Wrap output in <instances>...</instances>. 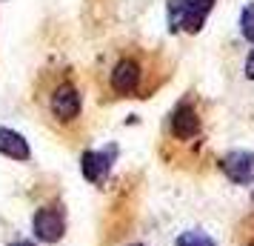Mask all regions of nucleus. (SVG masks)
I'll list each match as a JSON object with an SVG mask.
<instances>
[{
	"mask_svg": "<svg viewBox=\"0 0 254 246\" xmlns=\"http://www.w3.org/2000/svg\"><path fill=\"white\" fill-rule=\"evenodd\" d=\"M240 32H243V37L254 46V3H249V6L243 9V14H240Z\"/></svg>",
	"mask_w": 254,
	"mask_h": 246,
	"instance_id": "obj_9",
	"label": "nucleus"
},
{
	"mask_svg": "<svg viewBox=\"0 0 254 246\" xmlns=\"http://www.w3.org/2000/svg\"><path fill=\"white\" fill-rule=\"evenodd\" d=\"M174 246H217V244H214L211 235L200 232V229H189V232H183L180 238H177Z\"/></svg>",
	"mask_w": 254,
	"mask_h": 246,
	"instance_id": "obj_8",
	"label": "nucleus"
},
{
	"mask_svg": "<svg viewBox=\"0 0 254 246\" xmlns=\"http://www.w3.org/2000/svg\"><path fill=\"white\" fill-rule=\"evenodd\" d=\"M189 3H191V0H169V20H172L174 29H177V23H180L183 12L189 9Z\"/></svg>",
	"mask_w": 254,
	"mask_h": 246,
	"instance_id": "obj_10",
	"label": "nucleus"
},
{
	"mask_svg": "<svg viewBox=\"0 0 254 246\" xmlns=\"http://www.w3.org/2000/svg\"><path fill=\"white\" fill-rule=\"evenodd\" d=\"M249 246H254V241H252V244H249Z\"/></svg>",
	"mask_w": 254,
	"mask_h": 246,
	"instance_id": "obj_13",
	"label": "nucleus"
},
{
	"mask_svg": "<svg viewBox=\"0 0 254 246\" xmlns=\"http://www.w3.org/2000/svg\"><path fill=\"white\" fill-rule=\"evenodd\" d=\"M43 100H46V115L52 117L58 126H69V123H74V120L80 117V112H83L80 89H77V83L71 81L69 75L55 78L52 86L46 89V94H43Z\"/></svg>",
	"mask_w": 254,
	"mask_h": 246,
	"instance_id": "obj_1",
	"label": "nucleus"
},
{
	"mask_svg": "<svg viewBox=\"0 0 254 246\" xmlns=\"http://www.w3.org/2000/svg\"><path fill=\"white\" fill-rule=\"evenodd\" d=\"M246 78L254 81V46H252V52H249V58H246Z\"/></svg>",
	"mask_w": 254,
	"mask_h": 246,
	"instance_id": "obj_11",
	"label": "nucleus"
},
{
	"mask_svg": "<svg viewBox=\"0 0 254 246\" xmlns=\"http://www.w3.org/2000/svg\"><path fill=\"white\" fill-rule=\"evenodd\" d=\"M143 78H146V60L143 52H123L120 58L112 63L109 69V89L117 97H131L143 89Z\"/></svg>",
	"mask_w": 254,
	"mask_h": 246,
	"instance_id": "obj_2",
	"label": "nucleus"
},
{
	"mask_svg": "<svg viewBox=\"0 0 254 246\" xmlns=\"http://www.w3.org/2000/svg\"><path fill=\"white\" fill-rule=\"evenodd\" d=\"M200 132H203V123H200V115H197L194 106L186 103V100L174 106V112L169 115V135L174 141L189 143L194 138H200Z\"/></svg>",
	"mask_w": 254,
	"mask_h": 246,
	"instance_id": "obj_3",
	"label": "nucleus"
},
{
	"mask_svg": "<svg viewBox=\"0 0 254 246\" xmlns=\"http://www.w3.org/2000/svg\"><path fill=\"white\" fill-rule=\"evenodd\" d=\"M32 229H35V235L43 244H58L66 235V215H63L60 206H40L35 212Z\"/></svg>",
	"mask_w": 254,
	"mask_h": 246,
	"instance_id": "obj_4",
	"label": "nucleus"
},
{
	"mask_svg": "<svg viewBox=\"0 0 254 246\" xmlns=\"http://www.w3.org/2000/svg\"><path fill=\"white\" fill-rule=\"evenodd\" d=\"M112 158H115V149H109V152H86L80 161L83 177L89 183H106V177L112 172Z\"/></svg>",
	"mask_w": 254,
	"mask_h": 246,
	"instance_id": "obj_6",
	"label": "nucleus"
},
{
	"mask_svg": "<svg viewBox=\"0 0 254 246\" xmlns=\"http://www.w3.org/2000/svg\"><path fill=\"white\" fill-rule=\"evenodd\" d=\"M9 246H35V244H29V241H14V244H9Z\"/></svg>",
	"mask_w": 254,
	"mask_h": 246,
	"instance_id": "obj_12",
	"label": "nucleus"
},
{
	"mask_svg": "<svg viewBox=\"0 0 254 246\" xmlns=\"http://www.w3.org/2000/svg\"><path fill=\"white\" fill-rule=\"evenodd\" d=\"M220 166H223L226 177L234 180V183H240V186L254 183V152H243V149L229 152L226 158H223V164Z\"/></svg>",
	"mask_w": 254,
	"mask_h": 246,
	"instance_id": "obj_5",
	"label": "nucleus"
},
{
	"mask_svg": "<svg viewBox=\"0 0 254 246\" xmlns=\"http://www.w3.org/2000/svg\"><path fill=\"white\" fill-rule=\"evenodd\" d=\"M0 155L12 158V161H29V143L23 135H17L14 129H0Z\"/></svg>",
	"mask_w": 254,
	"mask_h": 246,
	"instance_id": "obj_7",
	"label": "nucleus"
}]
</instances>
